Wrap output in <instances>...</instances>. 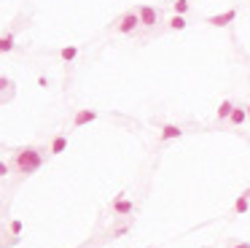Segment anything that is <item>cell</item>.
I'll return each mask as SVG.
<instances>
[{
  "mask_svg": "<svg viewBox=\"0 0 250 248\" xmlns=\"http://www.w3.org/2000/svg\"><path fill=\"white\" fill-rule=\"evenodd\" d=\"M11 165H14L17 173L30 175L43 165V154H41V149H35V146H24V149H19L17 154H14Z\"/></svg>",
  "mask_w": 250,
  "mask_h": 248,
  "instance_id": "1",
  "label": "cell"
},
{
  "mask_svg": "<svg viewBox=\"0 0 250 248\" xmlns=\"http://www.w3.org/2000/svg\"><path fill=\"white\" fill-rule=\"evenodd\" d=\"M134 14H137V19H140V24H143V27H153V24L159 22V11L153 6H140Z\"/></svg>",
  "mask_w": 250,
  "mask_h": 248,
  "instance_id": "2",
  "label": "cell"
},
{
  "mask_svg": "<svg viewBox=\"0 0 250 248\" xmlns=\"http://www.w3.org/2000/svg\"><path fill=\"white\" fill-rule=\"evenodd\" d=\"M234 19H237V8H229V11H223V14H213V17L207 19V24H213V27H229Z\"/></svg>",
  "mask_w": 250,
  "mask_h": 248,
  "instance_id": "3",
  "label": "cell"
},
{
  "mask_svg": "<svg viewBox=\"0 0 250 248\" xmlns=\"http://www.w3.org/2000/svg\"><path fill=\"white\" fill-rule=\"evenodd\" d=\"M140 27V19H137V14H124L121 19H118V33H124V35H132L134 30Z\"/></svg>",
  "mask_w": 250,
  "mask_h": 248,
  "instance_id": "4",
  "label": "cell"
},
{
  "mask_svg": "<svg viewBox=\"0 0 250 248\" xmlns=\"http://www.w3.org/2000/svg\"><path fill=\"white\" fill-rule=\"evenodd\" d=\"M97 111H92V108H81L76 116H73V124L76 127H83V124H89V121H97Z\"/></svg>",
  "mask_w": 250,
  "mask_h": 248,
  "instance_id": "5",
  "label": "cell"
},
{
  "mask_svg": "<svg viewBox=\"0 0 250 248\" xmlns=\"http://www.w3.org/2000/svg\"><path fill=\"white\" fill-rule=\"evenodd\" d=\"M113 210H116L118 216H129L132 213V202H129L124 194H116V200H113Z\"/></svg>",
  "mask_w": 250,
  "mask_h": 248,
  "instance_id": "6",
  "label": "cell"
},
{
  "mask_svg": "<svg viewBox=\"0 0 250 248\" xmlns=\"http://www.w3.org/2000/svg\"><path fill=\"white\" fill-rule=\"evenodd\" d=\"M159 138L162 140H175V138H183V130L178 127V124H164L162 133H159Z\"/></svg>",
  "mask_w": 250,
  "mask_h": 248,
  "instance_id": "7",
  "label": "cell"
},
{
  "mask_svg": "<svg viewBox=\"0 0 250 248\" xmlns=\"http://www.w3.org/2000/svg\"><path fill=\"white\" fill-rule=\"evenodd\" d=\"M248 208H250V191H242V194H239V200L234 202V213L242 216V213H248Z\"/></svg>",
  "mask_w": 250,
  "mask_h": 248,
  "instance_id": "8",
  "label": "cell"
},
{
  "mask_svg": "<svg viewBox=\"0 0 250 248\" xmlns=\"http://www.w3.org/2000/svg\"><path fill=\"white\" fill-rule=\"evenodd\" d=\"M14 46H17V38H14V33L0 35V54H8V52H14Z\"/></svg>",
  "mask_w": 250,
  "mask_h": 248,
  "instance_id": "9",
  "label": "cell"
},
{
  "mask_svg": "<svg viewBox=\"0 0 250 248\" xmlns=\"http://www.w3.org/2000/svg\"><path fill=\"white\" fill-rule=\"evenodd\" d=\"M188 27V19L183 17V14H172V17H169V30H178V33H181V30H186Z\"/></svg>",
  "mask_w": 250,
  "mask_h": 248,
  "instance_id": "10",
  "label": "cell"
},
{
  "mask_svg": "<svg viewBox=\"0 0 250 248\" xmlns=\"http://www.w3.org/2000/svg\"><path fill=\"white\" fill-rule=\"evenodd\" d=\"M65 149H67V138H65V135H57V138L51 140V146H49L51 154H62Z\"/></svg>",
  "mask_w": 250,
  "mask_h": 248,
  "instance_id": "11",
  "label": "cell"
},
{
  "mask_svg": "<svg viewBox=\"0 0 250 248\" xmlns=\"http://www.w3.org/2000/svg\"><path fill=\"white\" fill-rule=\"evenodd\" d=\"M229 121H232V124H245V121H248V114H245V108H237V105H234L232 114H229Z\"/></svg>",
  "mask_w": 250,
  "mask_h": 248,
  "instance_id": "12",
  "label": "cell"
},
{
  "mask_svg": "<svg viewBox=\"0 0 250 248\" xmlns=\"http://www.w3.org/2000/svg\"><path fill=\"white\" fill-rule=\"evenodd\" d=\"M59 57H62L65 62H73V59L78 57V46H76V43H70V46H65L62 52H59Z\"/></svg>",
  "mask_w": 250,
  "mask_h": 248,
  "instance_id": "13",
  "label": "cell"
},
{
  "mask_svg": "<svg viewBox=\"0 0 250 248\" xmlns=\"http://www.w3.org/2000/svg\"><path fill=\"white\" fill-rule=\"evenodd\" d=\"M172 8H175V14H183V17H186V14L191 11V0H175Z\"/></svg>",
  "mask_w": 250,
  "mask_h": 248,
  "instance_id": "14",
  "label": "cell"
},
{
  "mask_svg": "<svg viewBox=\"0 0 250 248\" xmlns=\"http://www.w3.org/2000/svg\"><path fill=\"white\" fill-rule=\"evenodd\" d=\"M232 108H234V103H232V100H223V103L218 105V119H229Z\"/></svg>",
  "mask_w": 250,
  "mask_h": 248,
  "instance_id": "15",
  "label": "cell"
},
{
  "mask_svg": "<svg viewBox=\"0 0 250 248\" xmlns=\"http://www.w3.org/2000/svg\"><path fill=\"white\" fill-rule=\"evenodd\" d=\"M22 229H24V224L19 219H14L11 221V232H14V235H22Z\"/></svg>",
  "mask_w": 250,
  "mask_h": 248,
  "instance_id": "16",
  "label": "cell"
},
{
  "mask_svg": "<svg viewBox=\"0 0 250 248\" xmlns=\"http://www.w3.org/2000/svg\"><path fill=\"white\" fill-rule=\"evenodd\" d=\"M8 170H11V168H8V162H3V159H0V178H6V175H8Z\"/></svg>",
  "mask_w": 250,
  "mask_h": 248,
  "instance_id": "17",
  "label": "cell"
},
{
  "mask_svg": "<svg viewBox=\"0 0 250 248\" xmlns=\"http://www.w3.org/2000/svg\"><path fill=\"white\" fill-rule=\"evenodd\" d=\"M6 87H14L11 78H6V76H0V89H6Z\"/></svg>",
  "mask_w": 250,
  "mask_h": 248,
  "instance_id": "18",
  "label": "cell"
},
{
  "mask_svg": "<svg viewBox=\"0 0 250 248\" xmlns=\"http://www.w3.org/2000/svg\"><path fill=\"white\" fill-rule=\"evenodd\" d=\"M232 248H250V243H237V246H232Z\"/></svg>",
  "mask_w": 250,
  "mask_h": 248,
  "instance_id": "19",
  "label": "cell"
},
{
  "mask_svg": "<svg viewBox=\"0 0 250 248\" xmlns=\"http://www.w3.org/2000/svg\"><path fill=\"white\" fill-rule=\"evenodd\" d=\"M245 114H248V119H250V105H248V108H245Z\"/></svg>",
  "mask_w": 250,
  "mask_h": 248,
  "instance_id": "20",
  "label": "cell"
}]
</instances>
